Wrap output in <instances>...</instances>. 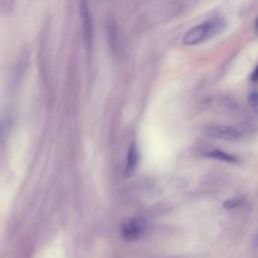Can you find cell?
Returning <instances> with one entry per match:
<instances>
[{"mask_svg":"<svg viewBox=\"0 0 258 258\" xmlns=\"http://www.w3.org/2000/svg\"><path fill=\"white\" fill-rule=\"evenodd\" d=\"M240 204V201L238 199H233L231 201H228L226 204H225V207L227 208H234L236 206H238Z\"/></svg>","mask_w":258,"mask_h":258,"instance_id":"cell-8","label":"cell"},{"mask_svg":"<svg viewBox=\"0 0 258 258\" xmlns=\"http://www.w3.org/2000/svg\"><path fill=\"white\" fill-rule=\"evenodd\" d=\"M206 134L224 140H235L241 135L240 131L232 126L227 125H211L206 128Z\"/></svg>","mask_w":258,"mask_h":258,"instance_id":"cell-4","label":"cell"},{"mask_svg":"<svg viewBox=\"0 0 258 258\" xmlns=\"http://www.w3.org/2000/svg\"><path fill=\"white\" fill-rule=\"evenodd\" d=\"M251 79H252L253 81H257V80H258V66H257L256 69L253 71L252 76H251Z\"/></svg>","mask_w":258,"mask_h":258,"instance_id":"cell-9","label":"cell"},{"mask_svg":"<svg viewBox=\"0 0 258 258\" xmlns=\"http://www.w3.org/2000/svg\"><path fill=\"white\" fill-rule=\"evenodd\" d=\"M223 26L224 23L220 19H211L200 23L184 33L182 37V43L186 46L199 44L219 33L223 29Z\"/></svg>","mask_w":258,"mask_h":258,"instance_id":"cell-1","label":"cell"},{"mask_svg":"<svg viewBox=\"0 0 258 258\" xmlns=\"http://www.w3.org/2000/svg\"><path fill=\"white\" fill-rule=\"evenodd\" d=\"M255 32L258 34V18L255 21Z\"/></svg>","mask_w":258,"mask_h":258,"instance_id":"cell-10","label":"cell"},{"mask_svg":"<svg viewBox=\"0 0 258 258\" xmlns=\"http://www.w3.org/2000/svg\"><path fill=\"white\" fill-rule=\"evenodd\" d=\"M206 156L208 157H211V158H214V159H218V160H221V161H224V162H229V163H235L237 162V158L227 152H224L220 149H211L209 151H207L205 153Z\"/></svg>","mask_w":258,"mask_h":258,"instance_id":"cell-5","label":"cell"},{"mask_svg":"<svg viewBox=\"0 0 258 258\" xmlns=\"http://www.w3.org/2000/svg\"><path fill=\"white\" fill-rule=\"evenodd\" d=\"M137 163V150L135 144H131L128 148L127 159H126V172L130 173L134 170Z\"/></svg>","mask_w":258,"mask_h":258,"instance_id":"cell-6","label":"cell"},{"mask_svg":"<svg viewBox=\"0 0 258 258\" xmlns=\"http://www.w3.org/2000/svg\"><path fill=\"white\" fill-rule=\"evenodd\" d=\"M79 14L87 47L91 48L93 42V22L87 0H79Z\"/></svg>","mask_w":258,"mask_h":258,"instance_id":"cell-2","label":"cell"},{"mask_svg":"<svg viewBox=\"0 0 258 258\" xmlns=\"http://www.w3.org/2000/svg\"><path fill=\"white\" fill-rule=\"evenodd\" d=\"M248 103L252 110L258 113V92H251L248 95Z\"/></svg>","mask_w":258,"mask_h":258,"instance_id":"cell-7","label":"cell"},{"mask_svg":"<svg viewBox=\"0 0 258 258\" xmlns=\"http://www.w3.org/2000/svg\"><path fill=\"white\" fill-rule=\"evenodd\" d=\"M144 232V222L137 218L128 219L121 226V236L127 242H132L141 237Z\"/></svg>","mask_w":258,"mask_h":258,"instance_id":"cell-3","label":"cell"}]
</instances>
